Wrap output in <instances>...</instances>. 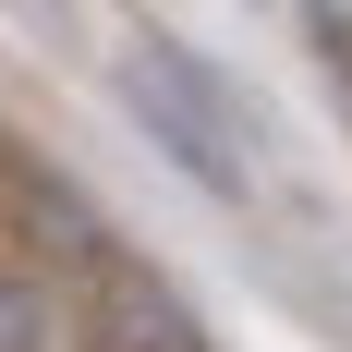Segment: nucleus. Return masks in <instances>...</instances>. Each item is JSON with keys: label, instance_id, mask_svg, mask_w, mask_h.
<instances>
[{"label": "nucleus", "instance_id": "f03ea898", "mask_svg": "<svg viewBox=\"0 0 352 352\" xmlns=\"http://www.w3.org/2000/svg\"><path fill=\"white\" fill-rule=\"evenodd\" d=\"M98 328H109V352H207V328L182 316L158 280H134V267H109V292H98Z\"/></svg>", "mask_w": 352, "mask_h": 352}, {"label": "nucleus", "instance_id": "7ed1b4c3", "mask_svg": "<svg viewBox=\"0 0 352 352\" xmlns=\"http://www.w3.org/2000/svg\"><path fill=\"white\" fill-rule=\"evenodd\" d=\"M49 340H61L49 255H0V352H49Z\"/></svg>", "mask_w": 352, "mask_h": 352}, {"label": "nucleus", "instance_id": "20e7f679", "mask_svg": "<svg viewBox=\"0 0 352 352\" xmlns=\"http://www.w3.org/2000/svg\"><path fill=\"white\" fill-rule=\"evenodd\" d=\"M304 25H316V61H328V85L352 109V0H304Z\"/></svg>", "mask_w": 352, "mask_h": 352}, {"label": "nucleus", "instance_id": "f257e3e1", "mask_svg": "<svg viewBox=\"0 0 352 352\" xmlns=\"http://www.w3.org/2000/svg\"><path fill=\"white\" fill-rule=\"evenodd\" d=\"M109 85H122V109L146 122V146H170L207 195H243V182H255V158H243V109H231V85H219L195 49L134 36V49L109 61Z\"/></svg>", "mask_w": 352, "mask_h": 352}]
</instances>
